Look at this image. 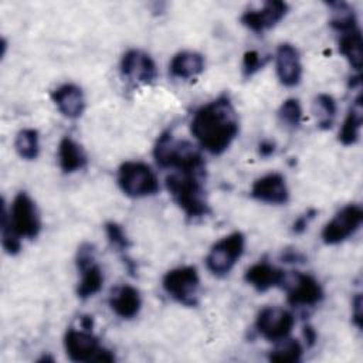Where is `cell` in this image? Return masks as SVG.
I'll return each mask as SVG.
<instances>
[{
	"instance_id": "20",
	"label": "cell",
	"mask_w": 363,
	"mask_h": 363,
	"mask_svg": "<svg viewBox=\"0 0 363 363\" xmlns=\"http://www.w3.org/2000/svg\"><path fill=\"white\" fill-rule=\"evenodd\" d=\"M204 69V58L196 51H180L177 52L169 65L172 77L180 79H190L201 74Z\"/></svg>"
},
{
	"instance_id": "3",
	"label": "cell",
	"mask_w": 363,
	"mask_h": 363,
	"mask_svg": "<svg viewBox=\"0 0 363 363\" xmlns=\"http://www.w3.org/2000/svg\"><path fill=\"white\" fill-rule=\"evenodd\" d=\"M153 156L156 163L164 169L206 173L204 159L196 146L187 140L176 139L170 132H163L157 138Z\"/></svg>"
},
{
	"instance_id": "33",
	"label": "cell",
	"mask_w": 363,
	"mask_h": 363,
	"mask_svg": "<svg viewBox=\"0 0 363 363\" xmlns=\"http://www.w3.org/2000/svg\"><path fill=\"white\" fill-rule=\"evenodd\" d=\"M352 320L356 328L362 329V295L356 294L354 299L352 301Z\"/></svg>"
},
{
	"instance_id": "36",
	"label": "cell",
	"mask_w": 363,
	"mask_h": 363,
	"mask_svg": "<svg viewBox=\"0 0 363 363\" xmlns=\"http://www.w3.org/2000/svg\"><path fill=\"white\" fill-rule=\"evenodd\" d=\"M303 336H305V340H306L308 346H312V345L315 343V340H316V332H315V329H313L312 326H309V325L303 326Z\"/></svg>"
},
{
	"instance_id": "27",
	"label": "cell",
	"mask_w": 363,
	"mask_h": 363,
	"mask_svg": "<svg viewBox=\"0 0 363 363\" xmlns=\"http://www.w3.org/2000/svg\"><path fill=\"white\" fill-rule=\"evenodd\" d=\"M313 112L318 126L323 130L330 129L336 116V101L329 94H319L313 102Z\"/></svg>"
},
{
	"instance_id": "30",
	"label": "cell",
	"mask_w": 363,
	"mask_h": 363,
	"mask_svg": "<svg viewBox=\"0 0 363 363\" xmlns=\"http://www.w3.org/2000/svg\"><path fill=\"white\" fill-rule=\"evenodd\" d=\"M279 119L289 128H298L302 121V108L298 99L289 98L282 102L278 111Z\"/></svg>"
},
{
	"instance_id": "17",
	"label": "cell",
	"mask_w": 363,
	"mask_h": 363,
	"mask_svg": "<svg viewBox=\"0 0 363 363\" xmlns=\"http://www.w3.org/2000/svg\"><path fill=\"white\" fill-rule=\"evenodd\" d=\"M51 99L58 111L69 119L79 118L85 109V96L75 84H62L51 92Z\"/></svg>"
},
{
	"instance_id": "28",
	"label": "cell",
	"mask_w": 363,
	"mask_h": 363,
	"mask_svg": "<svg viewBox=\"0 0 363 363\" xmlns=\"http://www.w3.org/2000/svg\"><path fill=\"white\" fill-rule=\"evenodd\" d=\"M303 349L298 340L294 339H284L281 345L271 350L268 359L275 363H296L302 359Z\"/></svg>"
},
{
	"instance_id": "13",
	"label": "cell",
	"mask_w": 363,
	"mask_h": 363,
	"mask_svg": "<svg viewBox=\"0 0 363 363\" xmlns=\"http://www.w3.org/2000/svg\"><path fill=\"white\" fill-rule=\"evenodd\" d=\"M288 4L285 1L272 0L265 1L258 10H247L241 16V23L254 33H264L277 26L288 13Z\"/></svg>"
},
{
	"instance_id": "12",
	"label": "cell",
	"mask_w": 363,
	"mask_h": 363,
	"mask_svg": "<svg viewBox=\"0 0 363 363\" xmlns=\"http://www.w3.org/2000/svg\"><path fill=\"white\" fill-rule=\"evenodd\" d=\"M295 323L294 315L279 306H267L255 319L258 333L269 342H281L289 336Z\"/></svg>"
},
{
	"instance_id": "18",
	"label": "cell",
	"mask_w": 363,
	"mask_h": 363,
	"mask_svg": "<svg viewBox=\"0 0 363 363\" xmlns=\"http://www.w3.org/2000/svg\"><path fill=\"white\" fill-rule=\"evenodd\" d=\"M109 306L119 318L133 319L142 308V298L136 288L130 285H121L112 291Z\"/></svg>"
},
{
	"instance_id": "6",
	"label": "cell",
	"mask_w": 363,
	"mask_h": 363,
	"mask_svg": "<svg viewBox=\"0 0 363 363\" xmlns=\"http://www.w3.org/2000/svg\"><path fill=\"white\" fill-rule=\"evenodd\" d=\"M166 294L186 306H196L199 299L200 277L193 265L177 267L167 271L162 279Z\"/></svg>"
},
{
	"instance_id": "26",
	"label": "cell",
	"mask_w": 363,
	"mask_h": 363,
	"mask_svg": "<svg viewBox=\"0 0 363 363\" xmlns=\"http://www.w3.org/2000/svg\"><path fill=\"white\" fill-rule=\"evenodd\" d=\"M16 152L24 160H34L40 153V138L35 129H23L17 133L14 142Z\"/></svg>"
},
{
	"instance_id": "22",
	"label": "cell",
	"mask_w": 363,
	"mask_h": 363,
	"mask_svg": "<svg viewBox=\"0 0 363 363\" xmlns=\"http://www.w3.org/2000/svg\"><path fill=\"white\" fill-rule=\"evenodd\" d=\"M362 119H363V106H362V96L359 95L353 101V104L342 123V128L339 130V142L342 145L350 146L359 140L360 129H362Z\"/></svg>"
},
{
	"instance_id": "24",
	"label": "cell",
	"mask_w": 363,
	"mask_h": 363,
	"mask_svg": "<svg viewBox=\"0 0 363 363\" xmlns=\"http://www.w3.org/2000/svg\"><path fill=\"white\" fill-rule=\"evenodd\" d=\"M105 234L108 237V241L111 242V245L115 248V251L118 254H121L123 264L126 265L128 271L130 275H135L136 272V264L135 261L128 255V250L130 247V241L125 233V230L122 228V225H119L115 221H108L105 224Z\"/></svg>"
},
{
	"instance_id": "19",
	"label": "cell",
	"mask_w": 363,
	"mask_h": 363,
	"mask_svg": "<svg viewBox=\"0 0 363 363\" xmlns=\"http://www.w3.org/2000/svg\"><path fill=\"white\" fill-rule=\"evenodd\" d=\"M284 274L285 271L271 265L269 262L259 261L247 269L244 279L258 292H265L274 286H279Z\"/></svg>"
},
{
	"instance_id": "31",
	"label": "cell",
	"mask_w": 363,
	"mask_h": 363,
	"mask_svg": "<svg viewBox=\"0 0 363 363\" xmlns=\"http://www.w3.org/2000/svg\"><path fill=\"white\" fill-rule=\"evenodd\" d=\"M268 57L261 55L259 52L250 50L244 54L242 57V74L244 77H251L255 72H258L267 62H268Z\"/></svg>"
},
{
	"instance_id": "34",
	"label": "cell",
	"mask_w": 363,
	"mask_h": 363,
	"mask_svg": "<svg viewBox=\"0 0 363 363\" xmlns=\"http://www.w3.org/2000/svg\"><path fill=\"white\" fill-rule=\"evenodd\" d=\"M281 258L285 261V262H303L305 257L298 252V251H294V250H285L281 255Z\"/></svg>"
},
{
	"instance_id": "9",
	"label": "cell",
	"mask_w": 363,
	"mask_h": 363,
	"mask_svg": "<svg viewBox=\"0 0 363 363\" xmlns=\"http://www.w3.org/2000/svg\"><path fill=\"white\" fill-rule=\"evenodd\" d=\"M286 292V299L292 306H313L323 299L320 284L309 274L285 272L279 285Z\"/></svg>"
},
{
	"instance_id": "32",
	"label": "cell",
	"mask_w": 363,
	"mask_h": 363,
	"mask_svg": "<svg viewBox=\"0 0 363 363\" xmlns=\"http://www.w3.org/2000/svg\"><path fill=\"white\" fill-rule=\"evenodd\" d=\"M315 216H316V210H315V208H311V210H308L306 213H303L302 216H299V217L294 221V224H292V231H294L295 234H302V233L308 228L309 223L315 218Z\"/></svg>"
},
{
	"instance_id": "21",
	"label": "cell",
	"mask_w": 363,
	"mask_h": 363,
	"mask_svg": "<svg viewBox=\"0 0 363 363\" xmlns=\"http://www.w3.org/2000/svg\"><path fill=\"white\" fill-rule=\"evenodd\" d=\"M58 163L64 173H74L86 166V155L79 143L65 136L58 145Z\"/></svg>"
},
{
	"instance_id": "16",
	"label": "cell",
	"mask_w": 363,
	"mask_h": 363,
	"mask_svg": "<svg viewBox=\"0 0 363 363\" xmlns=\"http://www.w3.org/2000/svg\"><path fill=\"white\" fill-rule=\"evenodd\" d=\"M278 79L285 86H295L302 78V64L298 50L292 44H281L275 55Z\"/></svg>"
},
{
	"instance_id": "5",
	"label": "cell",
	"mask_w": 363,
	"mask_h": 363,
	"mask_svg": "<svg viewBox=\"0 0 363 363\" xmlns=\"http://www.w3.org/2000/svg\"><path fill=\"white\" fill-rule=\"evenodd\" d=\"M121 190L133 199L153 196L159 191V180L155 172L143 162H123L116 176Z\"/></svg>"
},
{
	"instance_id": "35",
	"label": "cell",
	"mask_w": 363,
	"mask_h": 363,
	"mask_svg": "<svg viewBox=\"0 0 363 363\" xmlns=\"http://www.w3.org/2000/svg\"><path fill=\"white\" fill-rule=\"evenodd\" d=\"M258 152L262 157H268L275 152V143L271 140H262L258 146Z\"/></svg>"
},
{
	"instance_id": "11",
	"label": "cell",
	"mask_w": 363,
	"mask_h": 363,
	"mask_svg": "<svg viewBox=\"0 0 363 363\" xmlns=\"http://www.w3.org/2000/svg\"><path fill=\"white\" fill-rule=\"evenodd\" d=\"M363 210L359 204H347L326 223L322 230V240L328 245L339 244L352 237L362 225Z\"/></svg>"
},
{
	"instance_id": "4",
	"label": "cell",
	"mask_w": 363,
	"mask_h": 363,
	"mask_svg": "<svg viewBox=\"0 0 363 363\" xmlns=\"http://www.w3.org/2000/svg\"><path fill=\"white\" fill-rule=\"evenodd\" d=\"M64 347L67 356L72 362L111 363L115 360L113 353L99 343V339L86 328H69L64 336Z\"/></svg>"
},
{
	"instance_id": "14",
	"label": "cell",
	"mask_w": 363,
	"mask_h": 363,
	"mask_svg": "<svg viewBox=\"0 0 363 363\" xmlns=\"http://www.w3.org/2000/svg\"><path fill=\"white\" fill-rule=\"evenodd\" d=\"M121 72L123 77L140 84H152L157 78V68L153 58L140 50H129L123 54Z\"/></svg>"
},
{
	"instance_id": "7",
	"label": "cell",
	"mask_w": 363,
	"mask_h": 363,
	"mask_svg": "<svg viewBox=\"0 0 363 363\" xmlns=\"http://www.w3.org/2000/svg\"><path fill=\"white\" fill-rule=\"evenodd\" d=\"M245 248V237L240 231H234L218 240L206 257L207 269L216 277L227 275L235 262L241 258Z\"/></svg>"
},
{
	"instance_id": "10",
	"label": "cell",
	"mask_w": 363,
	"mask_h": 363,
	"mask_svg": "<svg viewBox=\"0 0 363 363\" xmlns=\"http://www.w3.org/2000/svg\"><path fill=\"white\" fill-rule=\"evenodd\" d=\"M75 262L81 272L77 295L81 299H88L98 294L104 286V274L95 259V247L89 242L81 244L77 251Z\"/></svg>"
},
{
	"instance_id": "1",
	"label": "cell",
	"mask_w": 363,
	"mask_h": 363,
	"mask_svg": "<svg viewBox=\"0 0 363 363\" xmlns=\"http://www.w3.org/2000/svg\"><path fill=\"white\" fill-rule=\"evenodd\" d=\"M238 129V116L227 95H221L200 106L190 122L193 136L211 155L225 152L237 138Z\"/></svg>"
},
{
	"instance_id": "23",
	"label": "cell",
	"mask_w": 363,
	"mask_h": 363,
	"mask_svg": "<svg viewBox=\"0 0 363 363\" xmlns=\"http://www.w3.org/2000/svg\"><path fill=\"white\" fill-rule=\"evenodd\" d=\"M339 51L356 71H360L363 62V40L359 27L340 34Z\"/></svg>"
},
{
	"instance_id": "15",
	"label": "cell",
	"mask_w": 363,
	"mask_h": 363,
	"mask_svg": "<svg viewBox=\"0 0 363 363\" xmlns=\"http://www.w3.org/2000/svg\"><path fill=\"white\" fill-rule=\"evenodd\" d=\"M251 196L262 203L285 204L289 200V189L281 173H268L252 183Z\"/></svg>"
},
{
	"instance_id": "25",
	"label": "cell",
	"mask_w": 363,
	"mask_h": 363,
	"mask_svg": "<svg viewBox=\"0 0 363 363\" xmlns=\"http://www.w3.org/2000/svg\"><path fill=\"white\" fill-rule=\"evenodd\" d=\"M328 6L332 9V18L329 21L332 28H335L340 34L357 28L356 13L347 3L330 1L328 3Z\"/></svg>"
},
{
	"instance_id": "29",
	"label": "cell",
	"mask_w": 363,
	"mask_h": 363,
	"mask_svg": "<svg viewBox=\"0 0 363 363\" xmlns=\"http://www.w3.org/2000/svg\"><path fill=\"white\" fill-rule=\"evenodd\" d=\"M0 228H1V245L4 248V251L9 255H16L20 252L21 250V238L14 233V230L10 225L9 221V214L6 210V204L3 203V211H1V223H0Z\"/></svg>"
},
{
	"instance_id": "2",
	"label": "cell",
	"mask_w": 363,
	"mask_h": 363,
	"mask_svg": "<svg viewBox=\"0 0 363 363\" xmlns=\"http://www.w3.org/2000/svg\"><path fill=\"white\" fill-rule=\"evenodd\" d=\"M166 187L174 203L189 218H200L210 213V206L204 190V173H172L166 177Z\"/></svg>"
},
{
	"instance_id": "8",
	"label": "cell",
	"mask_w": 363,
	"mask_h": 363,
	"mask_svg": "<svg viewBox=\"0 0 363 363\" xmlns=\"http://www.w3.org/2000/svg\"><path fill=\"white\" fill-rule=\"evenodd\" d=\"M9 221L14 233L20 238L34 240L41 230V220L34 200L26 193L20 191L13 199Z\"/></svg>"
}]
</instances>
